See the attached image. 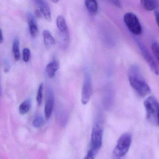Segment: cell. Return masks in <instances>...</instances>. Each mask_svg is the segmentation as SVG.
Instances as JSON below:
<instances>
[{
	"label": "cell",
	"mask_w": 159,
	"mask_h": 159,
	"mask_svg": "<svg viewBox=\"0 0 159 159\" xmlns=\"http://www.w3.org/2000/svg\"><path fill=\"white\" fill-rule=\"evenodd\" d=\"M128 76L130 85L140 96L145 97L150 93V88L138 66L134 65L129 68Z\"/></svg>",
	"instance_id": "6da1fadb"
},
{
	"label": "cell",
	"mask_w": 159,
	"mask_h": 159,
	"mask_svg": "<svg viewBox=\"0 0 159 159\" xmlns=\"http://www.w3.org/2000/svg\"><path fill=\"white\" fill-rule=\"evenodd\" d=\"M146 118L149 122L159 126V102L153 96L148 97L144 102Z\"/></svg>",
	"instance_id": "7a4b0ae2"
},
{
	"label": "cell",
	"mask_w": 159,
	"mask_h": 159,
	"mask_svg": "<svg viewBox=\"0 0 159 159\" xmlns=\"http://www.w3.org/2000/svg\"><path fill=\"white\" fill-rule=\"evenodd\" d=\"M132 139L131 134L127 133H124L119 138L113 150L114 158L120 159L126 155L131 146Z\"/></svg>",
	"instance_id": "3957f363"
},
{
	"label": "cell",
	"mask_w": 159,
	"mask_h": 159,
	"mask_svg": "<svg viewBox=\"0 0 159 159\" xmlns=\"http://www.w3.org/2000/svg\"><path fill=\"white\" fill-rule=\"evenodd\" d=\"M126 27L134 36H139L142 33V28L137 16L132 12L126 13L123 17Z\"/></svg>",
	"instance_id": "277c9868"
},
{
	"label": "cell",
	"mask_w": 159,
	"mask_h": 159,
	"mask_svg": "<svg viewBox=\"0 0 159 159\" xmlns=\"http://www.w3.org/2000/svg\"><path fill=\"white\" fill-rule=\"evenodd\" d=\"M103 130L99 123H96L93 128L91 135V148L96 154L101 148L103 140Z\"/></svg>",
	"instance_id": "5b68a950"
},
{
	"label": "cell",
	"mask_w": 159,
	"mask_h": 159,
	"mask_svg": "<svg viewBox=\"0 0 159 159\" xmlns=\"http://www.w3.org/2000/svg\"><path fill=\"white\" fill-rule=\"evenodd\" d=\"M93 93V85L91 75L86 72L84 76L81 93V102L83 105H86L91 99Z\"/></svg>",
	"instance_id": "8992f818"
},
{
	"label": "cell",
	"mask_w": 159,
	"mask_h": 159,
	"mask_svg": "<svg viewBox=\"0 0 159 159\" xmlns=\"http://www.w3.org/2000/svg\"><path fill=\"white\" fill-rule=\"evenodd\" d=\"M135 41L137 43L142 56L144 57V59L152 71L156 75H158L159 72L157 65L148 50L140 41L136 39Z\"/></svg>",
	"instance_id": "52a82bcc"
},
{
	"label": "cell",
	"mask_w": 159,
	"mask_h": 159,
	"mask_svg": "<svg viewBox=\"0 0 159 159\" xmlns=\"http://www.w3.org/2000/svg\"><path fill=\"white\" fill-rule=\"evenodd\" d=\"M54 105V96L52 89H49L47 92V98L44 107V115L46 120L50 119L52 115Z\"/></svg>",
	"instance_id": "ba28073f"
},
{
	"label": "cell",
	"mask_w": 159,
	"mask_h": 159,
	"mask_svg": "<svg viewBox=\"0 0 159 159\" xmlns=\"http://www.w3.org/2000/svg\"><path fill=\"white\" fill-rule=\"evenodd\" d=\"M36 4L39 7L40 10L45 19L48 22H51L52 20L51 10L47 2L45 0H39Z\"/></svg>",
	"instance_id": "9c48e42d"
},
{
	"label": "cell",
	"mask_w": 159,
	"mask_h": 159,
	"mask_svg": "<svg viewBox=\"0 0 159 159\" xmlns=\"http://www.w3.org/2000/svg\"><path fill=\"white\" fill-rule=\"evenodd\" d=\"M27 18L30 35L33 38H36L38 35V27L35 17L32 14L29 13Z\"/></svg>",
	"instance_id": "30bf717a"
},
{
	"label": "cell",
	"mask_w": 159,
	"mask_h": 159,
	"mask_svg": "<svg viewBox=\"0 0 159 159\" xmlns=\"http://www.w3.org/2000/svg\"><path fill=\"white\" fill-rule=\"evenodd\" d=\"M143 9L148 11H156L159 7V0H140Z\"/></svg>",
	"instance_id": "8fae6325"
},
{
	"label": "cell",
	"mask_w": 159,
	"mask_h": 159,
	"mask_svg": "<svg viewBox=\"0 0 159 159\" xmlns=\"http://www.w3.org/2000/svg\"><path fill=\"white\" fill-rule=\"evenodd\" d=\"M59 68V62L57 60L52 61L46 66V74L48 78L50 79L53 78L55 76L56 72H57Z\"/></svg>",
	"instance_id": "7c38bea8"
},
{
	"label": "cell",
	"mask_w": 159,
	"mask_h": 159,
	"mask_svg": "<svg viewBox=\"0 0 159 159\" xmlns=\"http://www.w3.org/2000/svg\"><path fill=\"white\" fill-rule=\"evenodd\" d=\"M84 4L87 11L90 14L95 15L97 13L98 6L97 0H85Z\"/></svg>",
	"instance_id": "4fadbf2b"
},
{
	"label": "cell",
	"mask_w": 159,
	"mask_h": 159,
	"mask_svg": "<svg viewBox=\"0 0 159 159\" xmlns=\"http://www.w3.org/2000/svg\"><path fill=\"white\" fill-rule=\"evenodd\" d=\"M43 42L46 47L49 48L51 46L55 45V40L51 34V32L48 30H44L43 33Z\"/></svg>",
	"instance_id": "5bb4252c"
},
{
	"label": "cell",
	"mask_w": 159,
	"mask_h": 159,
	"mask_svg": "<svg viewBox=\"0 0 159 159\" xmlns=\"http://www.w3.org/2000/svg\"><path fill=\"white\" fill-rule=\"evenodd\" d=\"M57 25L58 30L61 33L69 32L66 20L62 16H59L57 17Z\"/></svg>",
	"instance_id": "9a60e30c"
},
{
	"label": "cell",
	"mask_w": 159,
	"mask_h": 159,
	"mask_svg": "<svg viewBox=\"0 0 159 159\" xmlns=\"http://www.w3.org/2000/svg\"><path fill=\"white\" fill-rule=\"evenodd\" d=\"M12 52L14 57L16 61H19L20 58V42L18 38H16L12 45Z\"/></svg>",
	"instance_id": "2e32d148"
},
{
	"label": "cell",
	"mask_w": 159,
	"mask_h": 159,
	"mask_svg": "<svg viewBox=\"0 0 159 159\" xmlns=\"http://www.w3.org/2000/svg\"><path fill=\"white\" fill-rule=\"evenodd\" d=\"M31 107V101L30 100H26L21 103L19 106V111L20 114L24 115L27 113Z\"/></svg>",
	"instance_id": "e0dca14e"
},
{
	"label": "cell",
	"mask_w": 159,
	"mask_h": 159,
	"mask_svg": "<svg viewBox=\"0 0 159 159\" xmlns=\"http://www.w3.org/2000/svg\"><path fill=\"white\" fill-rule=\"evenodd\" d=\"M43 84L42 83L40 84L39 86V89H38V93H37V102L39 106L42 104V102L43 98Z\"/></svg>",
	"instance_id": "ac0fdd59"
},
{
	"label": "cell",
	"mask_w": 159,
	"mask_h": 159,
	"mask_svg": "<svg viewBox=\"0 0 159 159\" xmlns=\"http://www.w3.org/2000/svg\"><path fill=\"white\" fill-rule=\"evenodd\" d=\"M151 48L153 55L159 63V43L157 42L153 43Z\"/></svg>",
	"instance_id": "d6986e66"
},
{
	"label": "cell",
	"mask_w": 159,
	"mask_h": 159,
	"mask_svg": "<svg viewBox=\"0 0 159 159\" xmlns=\"http://www.w3.org/2000/svg\"><path fill=\"white\" fill-rule=\"evenodd\" d=\"M43 121H44L43 118L41 116L39 115L35 118L32 124H33V126L36 128H39L43 125Z\"/></svg>",
	"instance_id": "ffe728a7"
},
{
	"label": "cell",
	"mask_w": 159,
	"mask_h": 159,
	"mask_svg": "<svg viewBox=\"0 0 159 159\" xmlns=\"http://www.w3.org/2000/svg\"><path fill=\"white\" fill-rule=\"evenodd\" d=\"M30 57V51L28 48H25L23 52V58L24 62L27 63L29 61Z\"/></svg>",
	"instance_id": "44dd1931"
},
{
	"label": "cell",
	"mask_w": 159,
	"mask_h": 159,
	"mask_svg": "<svg viewBox=\"0 0 159 159\" xmlns=\"http://www.w3.org/2000/svg\"><path fill=\"white\" fill-rule=\"evenodd\" d=\"M96 154L92 150H89L84 159H93L95 157Z\"/></svg>",
	"instance_id": "7402d4cb"
},
{
	"label": "cell",
	"mask_w": 159,
	"mask_h": 159,
	"mask_svg": "<svg viewBox=\"0 0 159 159\" xmlns=\"http://www.w3.org/2000/svg\"><path fill=\"white\" fill-rule=\"evenodd\" d=\"M108 1L115 7L118 8H121L122 4L120 0H108Z\"/></svg>",
	"instance_id": "603a6c76"
},
{
	"label": "cell",
	"mask_w": 159,
	"mask_h": 159,
	"mask_svg": "<svg viewBox=\"0 0 159 159\" xmlns=\"http://www.w3.org/2000/svg\"><path fill=\"white\" fill-rule=\"evenodd\" d=\"M154 16H155L156 24L159 28V12L156 10L154 11Z\"/></svg>",
	"instance_id": "cb8c5ba5"
},
{
	"label": "cell",
	"mask_w": 159,
	"mask_h": 159,
	"mask_svg": "<svg viewBox=\"0 0 159 159\" xmlns=\"http://www.w3.org/2000/svg\"><path fill=\"white\" fill-rule=\"evenodd\" d=\"M41 13L42 12L41 11H39V10H36L35 11V15L38 18H40V17H41Z\"/></svg>",
	"instance_id": "d4e9b609"
},
{
	"label": "cell",
	"mask_w": 159,
	"mask_h": 159,
	"mask_svg": "<svg viewBox=\"0 0 159 159\" xmlns=\"http://www.w3.org/2000/svg\"><path fill=\"white\" fill-rule=\"evenodd\" d=\"M3 41V35H2V30H0V43H2Z\"/></svg>",
	"instance_id": "484cf974"
},
{
	"label": "cell",
	"mask_w": 159,
	"mask_h": 159,
	"mask_svg": "<svg viewBox=\"0 0 159 159\" xmlns=\"http://www.w3.org/2000/svg\"><path fill=\"white\" fill-rule=\"evenodd\" d=\"M51 1L52 2H53L54 3H57L58 1H59V0H51Z\"/></svg>",
	"instance_id": "4316f807"
}]
</instances>
